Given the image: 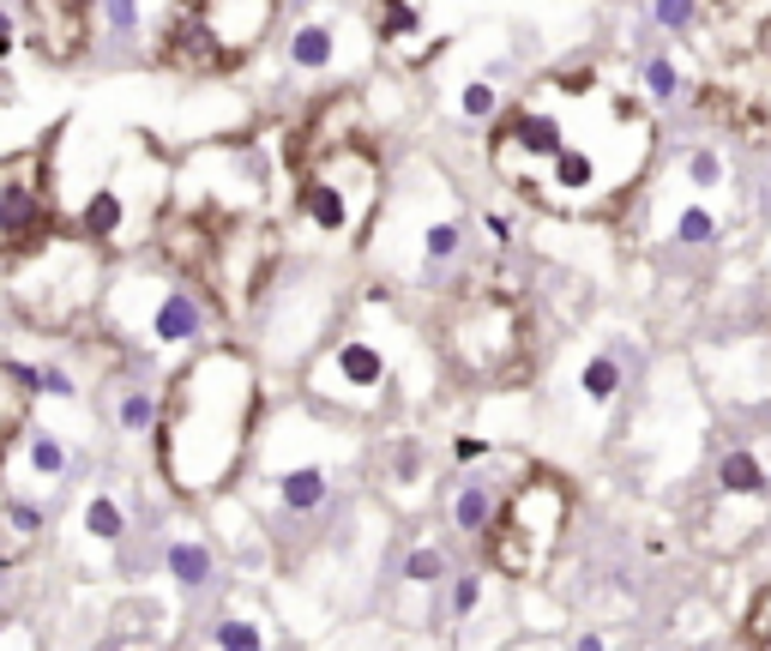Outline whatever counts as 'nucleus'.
<instances>
[{
  "label": "nucleus",
  "instance_id": "a19ab883",
  "mask_svg": "<svg viewBox=\"0 0 771 651\" xmlns=\"http://www.w3.org/2000/svg\"><path fill=\"white\" fill-rule=\"evenodd\" d=\"M18 49H30V37H25V19H18V7H13V0H0V66L13 61Z\"/></svg>",
  "mask_w": 771,
  "mask_h": 651
},
{
  "label": "nucleus",
  "instance_id": "7c9ffc66",
  "mask_svg": "<svg viewBox=\"0 0 771 651\" xmlns=\"http://www.w3.org/2000/svg\"><path fill=\"white\" fill-rule=\"evenodd\" d=\"M718 235H723V211L706 194H687L663 223V242H675V248H711Z\"/></svg>",
  "mask_w": 771,
  "mask_h": 651
},
{
  "label": "nucleus",
  "instance_id": "412c9836",
  "mask_svg": "<svg viewBox=\"0 0 771 651\" xmlns=\"http://www.w3.org/2000/svg\"><path fill=\"white\" fill-rule=\"evenodd\" d=\"M133 543V507L121 489H91L79 501V519H73V537H66V555H79V567H115Z\"/></svg>",
  "mask_w": 771,
  "mask_h": 651
},
{
  "label": "nucleus",
  "instance_id": "c9c22d12",
  "mask_svg": "<svg viewBox=\"0 0 771 651\" xmlns=\"http://www.w3.org/2000/svg\"><path fill=\"white\" fill-rule=\"evenodd\" d=\"M681 187L687 194H723L730 187V157L718 151V145H693L687 157H681Z\"/></svg>",
  "mask_w": 771,
  "mask_h": 651
},
{
  "label": "nucleus",
  "instance_id": "ea45409f",
  "mask_svg": "<svg viewBox=\"0 0 771 651\" xmlns=\"http://www.w3.org/2000/svg\"><path fill=\"white\" fill-rule=\"evenodd\" d=\"M476 230H483V242H488V248H495V254L519 242V223H512V211H500V206L476 211Z\"/></svg>",
  "mask_w": 771,
  "mask_h": 651
},
{
  "label": "nucleus",
  "instance_id": "2eb2a0df",
  "mask_svg": "<svg viewBox=\"0 0 771 651\" xmlns=\"http://www.w3.org/2000/svg\"><path fill=\"white\" fill-rule=\"evenodd\" d=\"M380 49V30L368 13L344 7V0H320L301 7L284 25V73L289 78H350L368 73Z\"/></svg>",
  "mask_w": 771,
  "mask_h": 651
},
{
  "label": "nucleus",
  "instance_id": "c756f323",
  "mask_svg": "<svg viewBox=\"0 0 771 651\" xmlns=\"http://www.w3.org/2000/svg\"><path fill=\"white\" fill-rule=\"evenodd\" d=\"M706 25L723 30V49H754V42H766L771 30V0H711V19Z\"/></svg>",
  "mask_w": 771,
  "mask_h": 651
},
{
  "label": "nucleus",
  "instance_id": "c85d7f7f",
  "mask_svg": "<svg viewBox=\"0 0 771 651\" xmlns=\"http://www.w3.org/2000/svg\"><path fill=\"white\" fill-rule=\"evenodd\" d=\"M446 579H452V555H446V543H434V537H410V543L398 549V586H405V591L428 598V591H440Z\"/></svg>",
  "mask_w": 771,
  "mask_h": 651
},
{
  "label": "nucleus",
  "instance_id": "f3484780",
  "mask_svg": "<svg viewBox=\"0 0 771 651\" xmlns=\"http://www.w3.org/2000/svg\"><path fill=\"white\" fill-rule=\"evenodd\" d=\"M163 380H170L163 363L121 351L115 363L103 368V380H97V417H103V429L121 434V441H158Z\"/></svg>",
  "mask_w": 771,
  "mask_h": 651
},
{
  "label": "nucleus",
  "instance_id": "c03bdc74",
  "mask_svg": "<svg viewBox=\"0 0 771 651\" xmlns=\"http://www.w3.org/2000/svg\"><path fill=\"white\" fill-rule=\"evenodd\" d=\"M0 465H7V446H0Z\"/></svg>",
  "mask_w": 771,
  "mask_h": 651
},
{
  "label": "nucleus",
  "instance_id": "7ed1b4c3",
  "mask_svg": "<svg viewBox=\"0 0 771 651\" xmlns=\"http://www.w3.org/2000/svg\"><path fill=\"white\" fill-rule=\"evenodd\" d=\"M471 235H476V218L464 206V194L452 187V175L428 151H416V157H405L398 175H386V199L374 211L362 260L386 284L452 290L458 266L471 254Z\"/></svg>",
  "mask_w": 771,
  "mask_h": 651
},
{
  "label": "nucleus",
  "instance_id": "9d476101",
  "mask_svg": "<svg viewBox=\"0 0 771 651\" xmlns=\"http://www.w3.org/2000/svg\"><path fill=\"white\" fill-rule=\"evenodd\" d=\"M277 30V0H170L158 61L187 78L236 73Z\"/></svg>",
  "mask_w": 771,
  "mask_h": 651
},
{
  "label": "nucleus",
  "instance_id": "f704fd0d",
  "mask_svg": "<svg viewBox=\"0 0 771 651\" xmlns=\"http://www.w3.org/2000/svg\"><path fill=\"white\" fill-rule=\"evenodd\" d=\"M30 417H37V398H30V386L18 380L13 356H0V446L13 441Z\"/></svg>",
  "mask_w": 771,
  "mask_h": 651
},
{
  "label": "nucleus",
  "instance_id": "bb28decb",
  "mask_svg": "<svg viewBox=\"0 0 771 651\" xmlns=\"http://www.w3.org/2000/svg\"><path fill=\"white\" fill-rule=\"evenodd\" d=\"M639 91H645V103H651V109H675V103H687V97H699L706 85L687 78V66H681L669 49H651L639 61Z\"/></svg>",
  "mask_w": 771,
  "mask_h": 651
},
{
  "label": "nucleus",
  "instance_id": "a878e982",
  "mask_svg": "<svg viewBox=\"0 0 771 651\" xmlns=\"http://www.w3.org/2000/svg\"><path fill=\"white\" fill-rule=\"evenodd\" d=\"M488 586H495V574L488 567H452V579L440 586V622L452 627V634H464V627L476 622V615L488 610Z\"/></svg>",
  "mask_w": 771,
  "mask_h": 651
},
{
  "label": "nucleus",
  "instance_id": "0eeeda50",
  "mask_svg": "<svg viewBox=\"0 0 771 651\" xmlns=\"http://www.w3.org/2000/svg\"><path fill=\"white\" fill-rule=\"evenodd\" d=\"M109 266H115V254L97 248L79 223H61L42 248H30L25 260H13V272H7L13 314L30 326V332H42V339L79 332V326L97 320Z\"/></svg>",
  "mask_w": 771,
  "mask_h": 651
},
{
  "label": "nucleus",
  "instance_id": "f8f14e48",
  "mask_svg": "<svg viewBox=\"0 0 771 651\" xmlns=\"http://www.w3.org/2000/svg\"><path fill=\"white\" fill-rule=\"evenodd\" d=\"M440 363L471 380H507L524 368V314L495 284H471L440 320Z\"/></svg>",
  "mask_w": 771,
  "mask_h": 651
},
{
  "label": "nucleus",
  "instance_id": "2f4dec72",
  "mask_svg": "<svg viewBox=\"0 0 771 651\" xmlns=\"http://www.w3.org/2000/svg\"><path fill=\"white\" fill-rule=\"evenodd\" d=\"M97 30L121 49H139L151 37V0H97Z\"/></svg>",
  "mask_w": 771,
  "mask_h": 651
},
{
  "label": "nucleus",
  "instance_id": "58836bf2",
  "mask_svg": "<svg viewBox=\"0 0 771 651\" xmlns=\"http://www.w3.org/2000/svg\"><path fill=\"white\" fill-rule=\"evenodd\" d=\"M742 639H747V646H759V651H771V579L754 591V603H747Z\"/></svg>",
  "mask_w": 771,
  "mask_h": 651
},
{
  "label": "nucleus",
  "instance_id": "423d86ee",
  "mask_svg": "<svg viewBox=\"0 0 771 651\" xmlns=\"http://www.w3.org/2000/svg\"><path fill=\"white\" fill-rule=\"evenodd\" d=\"M170 187H175V163L145 139V133H121L109 145L103 170L85 182L79 206H73V223L91 235L103 254L127 260L139 254L151 235H158V218L170 206Z\"/></svg>",
  "mask_w": 771,
  "mask_h": 651
},
{
  "label": "nucleus",
  "instance_id": "1a4fd4ad",
  "mask_svg": "<svg viewBox=\"0 0 771 651\" xmlns=\"http://www.w3.org/2000/svg\"><path fill=\"white\" fill-rule=\"evenodd\" d=\"M567 525H573V482L561 470L531 465L519 482L507 489L495 525L476 549H483V567L507 586H531V579L549 574L555 549H561Z\"/></svg>",
  "mask_w": 771,
  "mask_h": 651
},
{
  "label": "nucleus",
  "instance_id": "e433bc0d",
  "mask_svg": "<svg viewBox=\"0 0 771 651\" xmlns=\"http://www.w3.org/2000/svg\"><path fill=\"white\" fill-rule=\"evenodd\" d=\"M452 109H458V121H471V127H495V115L507 109V97H500V85L488 73H476V78H464V85H458Z\"/></svg>",
  "mask_w": 771,
  "mask_h": 651
},
{
  "label": "nucleus",
  "instance_id": "4468645a",
  "mask_svg": "<svg viewBox=\"0 0 771 651\" xmlns=\"http://www.w3.org/2000/svg\"><path fill=\"white\" fill-rule=\"evenodd\" d=\"M277 272H284V230L272 223V211H253V218H229L211 230L199 284L217 296V308L229 320H253V308L265 302Z\"/></svg>",
  "mask_w": 771,
  "mask_h": 651
},
{
  "label": "nucleus",
  "instance_id": "6ab92c4d",
  "mask_svg": "<svg viewBox=\"0 0 771 651\" xmlns=\"http://www.w3.org/2000/svg\"><path fill=\"white\" fill-rule=\"evenodd\" d=\"M699 97H706V109L730 133H742V139H771V42L735 49Z\"/></svg>",
  "mask_w": 771,
  "mask_h": 651
},
{
  "label": "nucleus",
  "instance_id": "37998d69",
  "mask_svg": "<svg viewBox=\"0 0 771 651\" xmlns=\"http://www.w3.org/2000/svg\"><path fill=\"white\" fill-rule=\"evenodd\" d=\"M0 646H37V627L13 622V615H0Z\"/></svg>",
  "mask_w": 771,
  "mask_h": 651
},
{
  "label": "nucleus",
  "instance_id": "473e14b6",
  "mask_svg": "<svg viewBox=\"0 0 771 651\" xmlns=\"http://www.w3.org/2000/svg\"><path fill=\"white\" fill-rule=\"evenodd\" d=\"M0 531L18 537V543H42V531H49V501L25 495V489H7L0 495Z\"/></svg>",
  "mask_w": 771,
  "mask_h": 651
},
{
  "label": "nucleus",
  "instance_id": "b1692460",
  "mask_svg": "<svg viewBox=\"0 0 771 651\" xmlns=\"http://www.w3.org/2000/svg\"><path fill=\"white\" fill-rule=\"evenodd\" d=\"M277 627H272V610L265 603H229L217 610L206 627H199V646H217V651H265L277 646Z\"/></svg>",
  "mask_w": 771,
  "mask_h": 651
},
{
  "label": "nucleus",
  "instance_id": "f03ea898",
  "mask_svg": "<svg viewBox=\"0 0 771 651\" xmlns=\"http://www.w3.org/2000/svg\"><path fill=\"white\" fill-rule=\"evenodd\" d=\"M362 465L368 441L356 417H338L314 398L265 404L253 458L236 489L260 513L272 549H296L350 507V477H362Z\"/></svg>",
  "mask_w": 771,
  "mask_h": 651
},
{
  "label": "nucleus",
  "instance_id": "6e6552de",
  "mask_svg": "<svg viewBox=\"0 0 771 651\" xmlns=\"http://www.w3.org/2000/svg\"><path fill=\"white\" fill-rule=\"evenodd\" d=\"M296 194H289V218L314 248H362L374 230V211L386 199V163L368 139H344L326 151L301 157Z\"/></svg>",
  "mask_w": 771,
  "mask_h": 651
},
{
  "label": "nucleus",
  "instance_id": "5701e85b",
  "mask_svg": "<svg viewBox=\"0 0 771 651\" xmlns=\"http://www.w3.org/2000/svg\"><path fill=\"white\" fill-rule=\"evenodd\" d=\"M711 489L718 495H742V501H771V441L723 446L718 465H711Z\"/></svg>",
  "mask_w": 771,
  "mask_h": 651
},
{
  "label": "nucleus",
  "instance_id": "4be33fe9",
  "mask_svg": "<svg viewBox=\"0 0 771 651\" xmlns=\"http://www.w3.org/2000/svg\"><path fill=\"white\" fill-rule=\"evenodd\" d=\"M158 567L170 574V586L182 598H206L211 586L223 579V549L199 531H163L158 543Z\"/></svg>",
  "mask_w": 771,
  "mask_h": 651
},
{
  "label": "nucleus",
  "instance_id": "dca6fc26",
  "mask_svg": "<svg viewBox=\"0 0 771 651\" xmlns=\"http://www.w3.org/2000/svg\"><path fill=\"white\" fill-rule=\"evenodd\" d=\"M61 230V194H54V157L49 145L0 157V266L25 260Z\"/></svg>",
  "mask_w": 771,
  "mask_h": 651
},
{
  "label": "nucleus",
  "instance_id": "4c0bfd02",
  "mask_svg": "<svg viewBox=\"0 0 771 651\" xmlns=\"http://www.w3.org/2000/svg\"><path fill=\"white\" fill-rule=\"evenodd\" d=\"M428 477V453H422V441H398L393 446V465H380V482H386V495L405 507L410 501V482Z\"/></svg>",
  "mask_w": 771,
  "mask_h": 651
},
{
  "label": "nucleus",
  "instance_id": "79ce46f5",
  "mask_svg": "<svg viewBox=\"0 0 771 651\" xmlns=\"http://www.w3.org/2000/svg\"><path fill=\"white\" fill-rule=\"evenodd\" d=\"M488 453H495V446L476 441V434H458V441H452V465H483Z\"/></svg>",
  "mask_w": 771,
  "mask_h": 651
},
{
  "label": "nucleus",
  "instance_id": "20e7f679",
  "mask_svg": "<svg viewBox=\"0 0 771 651\" xmlns=\"http://www.w3.org/2000/svg\"><path fill=\"white\" fill-rule=\"evenodd\" d=\"M223 320L229 314L217 308L206 284L182 266L158 260H127L109 266V284H103V302H97V332L115 339L127 356H151V363L175 368L187 363L194 351L223 339Z\"/></svg>",
  "mask_w": 771,
  "mask_h": 651
},
{
  "label": "nucleus",
  "instance_id": "a211bd4d",
  "mask_svg": "<svg viewBox=\"0 0 771 651\" xmlns=\"http://www.w3.org/2000/svg\"><path fill=\"white\" fill-rule=\"evenodd\" d=\"M524 470H531V458H519V453H488L483 465H458V477H446V489H440V525L452 537H464V543H483L507 489Z\"/></svg>",
  "mask_w": 771,
  "mask_h": 651
},
{
  "label": "nucleus",
  "instance_id": "39448f33",
  "mask_svg": "<svg viewBox=\"0 0 771 651\" xmlns=\"http://www.w3.org/2000/svg\"><path fill=\"white\" fill-rule=\"evenodd\" d=\"M350 320L356 326H344L338 339H326L296 368V392L356 422L393 417V404L410 398V374L398 368V351H405L410 332L380 296H362Z\"/></svg>",
  "mask_w": 771,
  "mask_h": 651
},
{
  "label": "nucleus",
  "instance_id": "72a5a7b5",
  "mask_svg": "<svg viewBox=\"0 0 771 651\" xmlns=\"http://www.w3.org/2000/svg\"><path fill=\"white\" fill-rule=\"evenodd\" d=\"M711 19V0H645V25L663 37H699Z\"/></svg>",
  "mask_w": 771,
  "mask_h": 651
},
{
  "label": "nucleus",
  "instance_id": "f257e3e1",
  "mask_svg": "<svg viewBox=\"0 0 771 651\" xmlns=\"http://www.w3.org/2000/svg\"><path fill=\"white\" fill-rule=\"evenodd\" d=\"M265 417V368L241 344H206L163 380L158 477L175 501H217L241 482Z\"/></svg>",
  "mask_w": 771,
  "mask_h": 651
},
{
  "label": "nucleus",
  "instance_id": "aec40b11",
  "mask_svg": "<svg viewBox=\"0 0 771 651\" xmlns=\"http://www.w3.org/2000/svg\"><path fill=\"white\" fill-rule=\"evenodd\" d=\"M73 470H79V465H73V446H66L49 422L30 417L25 429L7 441L0 482H7V489H25V495H37V501H54L66 482H73Z\"/></svg>",
  "mask_w": 771,
  "mask_h": 651
},
{
  "label": "nucleus",
  "instance_id": "cd10ccee",
  "mask_svg": "<svg viewBox=\"0 0 771 651\" xmlns=\"http://www.w3.org/2000/svg\"><path fill=\"white\" fill-rule=\"evenodd\" d=\"M627 351H614V344H602V351H590L585 363H579V398L590 404V410H609L621 392H627Z\"/></svg>",
  "mask_w": 771,
  "mask_h": 651
},
{
  "label": "nucleus",
  "instance_id": "393cba45",
  "mask_svg": "<svg viewBox=\"0 0 771 651\" xmlns=\"http://www.w3.org/2000/svg\"><path fill=\"white\" fill-rule=\"evenodd\" d=\"M13 368H18V380L30 386V398H37V404H73L85 392L79 356H37V351H25V344H18Z\"/></svg>",
  "mask_w": 771,
  "mask_h": 651
},
{
  "label": "nucleus",
  "instance_id": "9b49d317",
  "mask_svg": "<svg viewBox=\"0 0 771 651\" xmlns=\"http://www.w3.org/2000/svg\"><path fill=\"white\" fill-rule=\"evenodd\" d=\"M170 206L194 211V218H206V223L272 211V157H265V145L248 139V133L194 145V151L175 163Z\"/></svg>",
  "mask_w": 771,
  "mask_h": 651
},
{
  "label": "nucleus",
  "instance_id": "ddd939ff",
  "mask_svg": "<svg viewBox=\"0 0 771 651\" xmlns=\"http://www.w3.org/2000/svg\"><path fill=\"white\" fill-rule=\"evenodd\" d=\"M253 314H260V332H265V344H260L265 363L301 368L326 344L332 320H344V296L326 278V266H284Z\"/></svg>",
  "mask_w": 771,
  "mask_h": 651
}]
</instances>
